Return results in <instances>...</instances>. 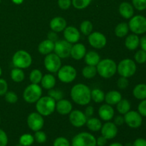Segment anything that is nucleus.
<instances>
[{"mask_svg":"<svg viewBox=\"0 0 146 146\" xmlns=\"http://www.w3.org/2000/svg\"><path fill=\"white\" fill-rule=\"evenodd\" d=\"M86 53V49L84 44H76L72 46L71 56L74 59L81 60L85 56Z\"/></svg>","mask_w":146,"mask_h":146,"instance_id":"21","label":"nucleus"},{"mask_svg":"<svg viewBox=\"0 0 146 146\" xmlns=\"http://www.w3.org/2000/svg\"><path fill=\"white\" fill-rule=\"evenodd\" d=\"M125 122V120H124V117L121 116V115H118V116L115 117V118L114 119V124L117 126H120V125H122Z\"/></svg>","mask_w":146,"mask_h":146,"instance_id":"52","label":"nucleus"},{"mask_svg":"<svg viewBox=\"0 0 146 146\" xmlns=\"http://www.w3.org/2000/svg\"><path fill=\"white\" fill-rule=\"evenodd\" d=\"M131 109V104L127 99H121L117 104V110L121 114H125Z\"/></svg>","mask_w":146,"mask_h":146,"instance_id":"33","label":"nucleus"},{"mask_svg":"<svg viewBox=\"0 0 146 146\" xmlns=\"http://www.w3.org/2000/svg\"><path fill=\"white\" fill-rule=\"evenodd\" d=\"M36 108L37 112L41 115L48 116L56 109V101L50 96H44L36 101Z\"/></svg>","mask_w":146,"mask_h":146,"instance_id":"3","label":"nucleus"},{"mask_svg":"<svg viewBox=\"0 0 146 146\" xmlns=\"http://www.w3.org/2000/svg\"><path fill=\"white\" fill-rule=\"evenodd\" d=\"M1 74H2V70H1V68L0 67V76H1Z\"/></svg>","mask_w":146,"mask_h":146,"instance_id":"59","label":"nucleus"},{"mask_svg":"<svg viewBox=\"0 0 146 146\" xmlns=\"http://www.w3.org/2000/svg\"><path fill=\"white\" fill-rule=\"evenodd\" d=\"M133 96L139 100H144L146 98V84H138L133 91Z\"/></svg>","mask_w":146,"mask_h":146,"instance_id":"28","label":"nucleus"},{"mask_svg":"<svg viewBox=\"0 0 146 146\" xmlns=\"http://www.w3.org/2000/svg\"><path fill=\"white\" fill-rule=\"evenodd\" d=\"M140 44V39L136 34H130L125 41V45L128 49L133 51L138 48Z\"/></svg>","mask_w":146,"mask_h":146,"instance_id":"25","label":"nucleus"},{"mask_svg":"<svg viewBox=\"0 0 146 146\" xmlns=\"http://www.w3.org/2000/svg\"><path fill=\"white\" fill-rule=\"evenodd\" d=\"M107 141L108 140L105 137L101 135L96 139V145L97 146H105L107 143Z\"/></svg>","mask_w":146,"mask_h":146,"instance_id":"51","label":"nucleus"},{"mask_svg":"<svg viewBox=\"0 0 146 146\" xmlns=\"http://www.w3.org/2000/svg\"><path fill=\"white\" fill-rule=\"evenodd\" d=\"M97 73L104 78H110L115 75L117 71V65L115 61L110 58H106L97 64Z\"/></svg>","mask_w":146,"mask_h":146,"instance_id":"2","label":"nucleus"},{"mask_svg":"<svg viewBox=\"0 0 146 146\" xmlns=\"http://www.w3.org/2000/svg\"><path fill=\"white\" fill-rule=\"evenodd\" d=\"M88 42L91 44V46H93L95 48H104L106 46L107 42L106 38L105 36L101 32L98 31H95L94 33H91L88 35Z\"/></svg>","mask_w":146,"mask_h":146,"instance_id":"14","label":"nucleus"},{"mask_svg":"<svg viewBox=\"0 0 146 146\" xmlns=\"http://www.w3.org/2000/svg\"><path fill=\"white\" fill-rule=\"evenodd\" d=\"M125 146H133V144H131V143H126V145H125Z\"/></svg>","mask_w":146,"mask_h":146,"instance_id":"58","label":"nucleus"},{"mask_svg":"<svg viewBox=\"0 0 146 146\" xmlns=\"http://www.w3.org/2000/svg\"><path fill=\"white\" fill-rule=\"evenodd\" d=\"M94 113V108L93 106H88L85 110V115L86 116V118H90L93 115Z\"/></svg>","mask_w":146,"mask_h":146,"instance_id":"54","label":"nucleus"},{"mask_svg":"<svg viewBox=\"0 0 146 146\" xmlns=\"http://www.w3.org/2000/svg\"><path fill=\"white\" fill-rule=\"evenodd\" d=\"M139 44L141 45V48H142V50L146 51V35L144 36H143L142 38H141Z\"/></svg>","mask_w":146,"mask_h":146,"instance_id":"55","label":"nucleus"},{"mask_svg":"<svg viewBox=\"0 0 146 146\" xmlns=\"http://www.w3.org/2000/svg\"><path fill=\"white\" fill-rule=\"evenodd\" d=\"M124 120L127 125L132 128H139L142 125V117H141V114L136 111H128L125 114Z\"/></svg>","mask_w":146,"mask_h":146,"instance_id":"13","label":"nucleus"},{"mask_svg":"<svg viewBox=\"0 0 146 146\" xmlns=\"http://www.w3.org/2000/svg\"><path fill=\"white\" fill-rule=\"evenodd\" d=\"M69 121L74 127L80 128L85 125L87 121V118L82 111L75 110L73 111H71L70 113Z\"/></svg>","mask_w":146,"mask_h":146,"instance_id":"15","label":"nucleus"},{"mask_svg":"<svg viewBox=\"0 0 146 146\" xmlns=\"http://www.w3.org/2000/svg\"><path fill=\"white\" fill-rule=\"evenodd\" d=\"M97 74L96 67L95 66H86L82 70V74L86 78H93L96 76Z\"/></svg>","mask_w":146,"mask_h":146,"instance_id":"34","label":"nucleus"},{"mask_svg":"<svg viewBox=\"0 0 146 146\" xmlns=\"http://www.w3.org/2000/svg\"><path fill=\"white\" fill-rule=\"evenodd\" d=\"M86 124L88 129L91 131H94V132H97V131H100L101 129V127H102L101 121L96 118H88V119H87Z\"/></svg>","mask_w":146,"mask_h":146,"instance_id":"29","label":"nucleus"},{"mask_svg":"<svg viewBox=\"0 0 146 146\" xmlns=\"http://www.w3.org/2000/svg\"><path fill=\"white\" fill-rule=\"evenodd\" d=\"M42 73L38 69H34L29 75V79L32 84H38L42 79Z\"/></svg>","mask_w":146,"mask_h":146,"instance_id":"37","label":"nucleus"},{"mask_svg":"<svg viewBox=\"0 0 146 146\" xmlns=\"http://www.w3.org/2000/svg\"><path fill=\"white\" fill-rule=\"evenodd\" d=\"M64 36L65 39L71 44H75L80 39V33L78 30L74 27H66L64 31Z\"/></svg>","mask_w":146,"mask_h":146,"instance_id":"17","label":"nucleus"},{"mask_svg":"<svg viewBox=\"0 0 146 146\" xmlns=\"http://www.w3.org/2000/svg\"><path fill=\"white\" fill-rule=\"evenodd\" d=\"M41 94L42 90L41 87L38 84H32L25 88L23 94V97L26 102L29 104H34L41 98Z\"/></svg>","mask_w":146,"mask_h":146,"instance_id":"6","label":"nucleus"},{"mask_svg":"<svg viewBox=\"0 0 146 146\" xmlns=\"http://www.w3.org/2000/svg\"><path fill=\"white\" fill-rule=\"evenodd\" d=\"M11 78L14 82L19 83L21 82L25 78L24 71H22L21 68H13L11 71Z\"/></svg>","mask_w":146,"mask_h":146,"instance_id":"31","label":"nucleus"},{"mask_svg":"<svg viewBox=\"0 0 146 146\" xmlns=\"http://www.w3.org/2000/svg\"><path fill=\"white\" fill-rule=\"evenodd\" d=\"M41 82L43 88L49 90L55 86L56 78L51 74H46V75H44V76L42 77Z\"/></svg>","mask_w":146,"mask_h":146,"instance_id":"27","label":"nucleus"},{"mask_svg":"<svg viewBox=\"0 0 146 146\" xmlns=\"http://www.w3.org/2000/svg\"><path fill=\"white\" fill-rule=\"evenodd\" d=\"M5 100L7 103L9 104H15L18 101V96L13 91H7L4 95Z\"/></svg>","mask_w":146,"mask_h":146,"instance_id":"42","label":"nucleus"},{"mask_svg":"<svg viewBox=\"0 0 146 146\" xmlns=\"http://www.w3.org/2000/svg\"><path fill=\"white\" fill-rule=\"evenodd\" d=\"M85 61L87 65L89 66H97V64L101 61L99 54L94 51H91L86 54Z\"/></svg>","mask_w":146,"mask_h":146,"instance_id":"26","label":"nucleus"},{"mask_svg":"<svg viewBox=\"0 0 146 146\" xmlns=\"http://www.w3.org/2000/svg\"><path fill=\"white\" fill-rule=\"evenodd\" d=\"M128 27L135 34H142L146 32V18L143 16H134L130 20Z\"/></svg>","mask_w":146,"mask_h":146,"instance_id":"8","label":"nucleus"},{"mask_svg":"<svg viewBox=\"0 0 146 146\" xmlns=\"http://www.w3.org/2000/svg\"><path fill=\"white\" fill-rule=\"evenodd\" d=\"M91 91L87 86L78 84L71 88V97L73 101L78 105H87L91 100Z\"/></svg>","mask_w":146,"mask_h":146,"instance_id":"1","label":"nucleus"},{"mask_svg":"<svg viewBox=\"0 0 146 146\" xmlns=\"http://www.w3.org/2000/svg\"><path fill=\"white\" fill-rule=\"evenodd\" d=\"M80 30L81 33L86 36H88L93 30V25L91 22L88 20L84 21L80 25Z\"/></svg>","mask_w":146,"mask_h":146,"instance_id":"36","label":"nucleus"},{"mask_svg":"<svg viewBox=\"0 0 146 146\" xmlns=\"http://www.w3.org/2000/svg\"><path fill=\"white\" fill-rule=\"evenodd\" d=\"M66 21L64 18L60 17H54L50 21V27L51 30L55 32H61L64 31L66 27Z\"/></svg>","mask_w":146,"mask_h":146,"instance_id":"20","label":"nucleus"},{"mask_svg":"<svg viewBox=\"0 0 146 146\" xmlns=\"http://www.w3.org/2000/svg\"><path fill=\"white\" fill-rule=\"evenodd\" d=\"M72 1L71 0H58V4L60 9L63 10H66L71 7Z\"/></svg>","mask_w":146,"mask_h":146,"instance_id":"47","label":"nucleus"},{"mask_svg":"<svg viewBox=\"0 0 146 146\" xmlns=\"http://www.w3.org/2000/svg\"><path fill=\"white\" fill-rule=\"evenodd\" d=\"M44 66L48 71L56 73L61 66V58L56 54H48L44 59Z\"/></svg>","mask_w":146,"mask_h":146,"instance_id":"10","label":"nucleus"},{"mask_svg":"<svg viewBox=\"0 0 146 146\" xmlns=\"http://www.w3.org/2000/svg\"><path fill=\"white\" fill-rule=\"evenodd\" d=\"M1 0H0V3H1Z\"/></svg>","mask_w":146,"mask_h":146,"instance_id":"62","label":"nucleus"},{"mask_svg":"<svg viewBox=\"0 0 146 146\" xmlns=\"http://www.w3.org/2000/svg\"><path fill=\"white\" fill-rule=\"evenodd\" d=\"M101 135L107 140H111L118 134V128L114 123L107 122L101 127Z\"/></svg>","mask_w":146,"mask_h":146,"instance_id":"16","label":"nucleus"},{"mask_svg":"<svg viewBox=\"0 0 146 146\" xmlns=\"http://www.w3.org/2000/svg\"><path fill=\"white\" fill-rule=\"evenodd\" d=\"M117 71L120 76L125 78H129L134 75L136 71V65L133 60L126 58L123 59L118 64Z\"/></svg>","mask_w":146,"mask_h":146,"instance_id":"7","label":"nucleus"},{"mask_svg":"<svg viewBox=\"0 0 146 146\" xmlns=\"http://www.w3.org/2000/svg\"><path fill=\"white\" fill-rule=\"evenodd\" d=\"M91 97L94 102L98 104L103 102L105 100V94L98 88H95L91 91Z\"/></svg>","mask_w":146,"mask_h":146,"instance_id":"32","label":"nucleus"},{"mask_svg":"<svg viewBox=\"0 0 146 146\" xmlns=\"http://www.w3.org/2000/svg\"><path fill=\"white\" fill-rule=\"evenodd\" d=\"M34 142V138L31 134H23L19 138V144L21 146H31Z\"/></svg>","mask_w":146,"mask_h":146,"instance_id":"35","label":"nucleus"},{"mask_svg":"<svg viewBox=\"0 0 146 146\" xmlns=\"http://www.w3.org/2000/svg\"><path fill=\"white\" fill-rule=\"evenodd\" d=\"M0 123H1V118H0Z\"/></svg>","mask_w":146,"mask_h":146,"instance_id":"61","label":"nucleus"},{"mask_svg":"<svg viewBox=\"0 0 146 146\" xmlns=\"http://www.w3.org/2000/svg\"><path fill=\"white\" fill-rule=\"evenodd\" d=\"M34 141H36L38 143H44L47 140V136L44 132L41 131H36L34 135Z\"/></svg>","mask_w":146,"mask_h":146,"instance_id":"40","label":"nucleus"},{"mask_svg":"<svg viewBox=\"0 0 146 146\" xmlns=\"http://www.w3.org/2000/svg\"><path fill=\"white\" fill-rule=\"evenodd\" d=\"M128 31H129L128 24H127L125 22L120 23L115 27V34L118 37L122 38V37H124L128 34Z\"/></svg>","mask_w":146,"mask_h":146,"instance_id":"30","label":"nucleus"},{"mask_svg":"<svg viewBox=\"0 0 146 146\" xmlns=\"http://www.w3.org/2000/svg\"><path fill=\"white\" fill-rule=\"evenodd\" d=\"M108 146H123V145L121 143H120L115 142V143H113L110 144Z\"/></svg>","mask_w":146,"mask_h":146,"instance_id":"57","label":"nucleus"},{"mask_svg":"<svg viewBox=\"0 0 146 146\" xmlns=\"http://www.w3.org/2000/svg\"><path fill=\"white\" fill-rule=\"evenodd\" d=\"M48 96H50L51 98H52L53 99H54L55 101H60V100L63 99V97H64V93L63 91H60L59 89H49L48 91Z\"/></svg>","mask_w":146,"mask_h":146,"instance_id":"39","label":"nucleus"},{"mask_svg":"<svg viewBox=\"0 0 146 146\" xmlns=\"http://www.w3.org/2000/svg\"><path fill=\"white\" fill-rule=\"evenodd\" d=\"M76 77V70L70 65H66L58 71V78L64 83H71Z\"/></svg>","mask_w":146,"mask_h":146,"instance_id":"11","label":"nucleus"},{"mask_svg":"<svg viewBox=\"0 0 146 146\" xmlns=\"http://www.w3.org/2000/svg\"><path fill=\"white\" fill-rule=\"evenodd\" d=\"M11 1H12V2L14 3V4L19 5V4H22L23 1H24V0H11Z\"/></svg>","mask_w":146,"mask_h":146,"instance_id":"56","label":"nucleus"},{"mask_svg":"<svg viewBox=\"0 0 146 146\" xmlns=\"http://www.w3.org/2000/svg\"><path fill=\"white\" fill-rule=\"evenodd\" d=\"M72 4L77 9H84L86 8L91 2V0H72Z\"/></svg>","mask_w":146,"mask_h":146,"instance_id":"38","label":"nucleus"},{"mask_svg":"<svg viewBox=\"0 0 146 146\" xmlns=\"http://www.w3.org/2000/svg\"><path fill=\"white\" fill-rule=\"evenodd\" d=\"M8 90V84L7 82L3 78H0V96L5 95Z\"/></svg>","mask_w":146,"mask_h":146,"instance_id":"46","label":"nucleus"},{"mask_svg":"<svg viewBox=\"0 0 146 146\" xmlns=\"http://www.w3.org/2000/svg\"><path fill=\"white\" fill-rule=\"evenodd\" d=\"M128 84H129V81L125 77L121 76L117 81V86L121 90L125 89L128 86Z\"/></svg>","mask_w":146,"mask_h":146,"instance_id":"45","label":"nucleus"},{"mask_svg":"<svg viewBox=\"0 0 146 146\" xmlns=\"http://www.w3.org/2000/svg\"><path fill=\"white\" fill-rule=\"evenodd\" d=\"M57 112L61 115H67L72 111V104L68 100L61 99L56 104Z\"/></svg>","mask_w":146,"mask_h":146,"instance_id":"19","label":"nucleus"},{"mask_svg":"<svg viewBox=\"0 0 146 146\" xmlns=\"http://www.w3.org/2000/svg\"><path fill=\"white\" fill-rule=\"evenodd\" d=\"M122 99L121 93L117 91H111L105 95V101L108 105H115Z\"/></svg>","mask_w":146,"mask_h":146,"instance_id":"24","label":"nucleus"},{"mask_svg":"<svg viewBox=\"0 0 146 146\" xmlns=\"http://www.w3.org/2000/svg\"><path fill=\"white\" fill-rule=\"evenodd\" d=\"M138 112L143 116L146 117V100L144 99L138 105Z\"/></svg>","mask_w":146,"mask_h":146,"instance_id":"49","label":"nucleus"},{"mask_svg":"<svg viewBox=\"0 0 146 146\" xmlns=\"http://www.w3.org/2000/svg\"><path fill=\"white\" fill-rule=\"evenodd\" d=\"M8 144V136L5 131L0 128V146H7Z\"/></svg>","mask_w":146,"mask_h":146,"instance_id":"48","label":"nucleus"},{"mask_svg":"<svg viewBox=\"0 0 146 146\" xmlns=\"http://www.w3.org/2000/svg\"><path fill=\"white\" fill-rule=\"evenodd\" d=\"M71 48L72 44L66 40H58L55 42L54 51H55V54L61 58H66L71 56Z\"/></svg>","mask_w":146,"mask_h":146,"instance_id":"9","label":"nucleus"},{"mask_svg":"<svg viewBox=\"0 0 146 146\" xmlns=\"http://www.w3.org/2000/svg\"><path fill=\"white\" fill-rule=\"evenodd\" d=\"M27 124L31 131H38L43 128L44 125V120L42 115L38 112H33L29 115L27 118Z\"/></svg>","mask_w":146,"mask_h":146,"instance_id":"12","label":"nucleus"},{"mask_svg":"<svg viewBox=\"0 0 146 146\" xmlns=\"http://www.w3.org/2000/svg\"><path fill=\"white\" fill-rule=\"evenodd\" d=\"M120 14L125 19H131L132 18L134 14L133 7L131 5L130 3L124 1L122 2L119 6L118 9Z\"/></svg>","mask_w":146,"mask_h":146,"instance_id":"22","label":"nucleus"},{"mask_svg":"<svg viewBox=\"0 0 146 146\" xmlns=\"http://www.w3.org/2000/svg\"><path fill=\"white\" fill-rule=\"evenodd\" d=\"M135 60L138 64H144L146 62V51L139 50L135 54Z\"/></svg>","mask_w":146,"mask_h":146,"instance_id":"41","label":"nucleus"},{"mask_svg":"<svg viewBox=\"0 0 146 146\" xmlns=\"http://www.w3.org/2000/svg\"><path fill=\"white\" fill-rule=\"evenodd\" d=\"M71 146H97L96 138L89 133H80L73 138Z\"/></svg>","mask_w":146,"mask_h":146,"instance_id":"5","label":"nucleus"},{"mask_svg":"<svg viewBox=\"0 0 146 146\" xmlns=\"http://www.w3.org/2000/svg\"><path fill=\"white\" fill-rule=\"evenodd\" d=\"M53 146H71V144L67 138L64 137H58L54 140Z\"/></svg>","mask_w":146,"mask_h":146,"instance_id":"43","label":"nucleus"},{"mask_svg":"<svg viewBox=\"0 0 146 146\" xmlns=\"http://www.w3.org/2000/svg\"><path fill=\"white\" fill-rule=\"evenodd\" d=\"M54 46H55V43L50 41L49 39L44 40L39 44L38 50L43 55H47L48 54H51L54 51Z\"/></svg>","mask_w":146,"mask_h":146,"instance_id":"23","label":"nucleus"},{"mask_svg":"<svg viewBox=\"0 0 146 146\" xmlns=\"http://www.w3.org/2000/svg\"><path fill=\"white\" fill-rule=\"evenodd\" d=\"M12 62L14 66L19 68H27L31 65L32 58L27 51L19 50L14 54L12 57Z\"/></svg>","mask_w":146,"mask_h":146,"instance_id":"4","label":"nucleus"},{"mask_svg":"<svg viewBox=\"0 0 146 146\" xmlns=\"http://www.w3.org/2000/svg\"><path fill=\"white\" fill-rule=\"evenodd\" d=\"M17 146H21V145H20V144H19H19H18V145H17Z\"/></svg>","mask_w":146,"mask_h":146,"instance_id":"60","label":"nucleus"},{"mask_svg":"<svg viewBox=\"0 0 146 146\" xmlns=\"http://www.w3.org/2000/svg\"><path fill=\"white\" fill-rule=\"evenodd\" d=\"M133 5L138 11H143L146 9V0H132Z\"/></svg>","mask_w":146,"mask_h":146,"instance_id":"44","label":"nucleus"},{"mask_svg":"<svg viewBox=\"0 0 146 146\" xmlns=\"http://www.w3.org/2000/svg\"><path fill=\"white\" fill-rule=\"evenodd\" d=\"M98 115L104 121H111L114 115V110L111 105L104 104L98 109Z\"/></svg>","mask_w":146,"mask_h":146,"instance_id":"18","label":"nucleus"},{"mask_svg":"<svg viewBox=\"0 0 146 146\" xmlns=\"http://www.w3.org/2000/svg\"><path fill=\"white\" fill-rule=\"evenodd\" d=\"M47 37H48V39H49L50 41H53V42H56L58 40V36L57 35L55 31H50L48 32V35H47Z\"/></svg>","mask_w":146,"mask_h":146,"instance_id":"50","label":"nucleus"},{"mask_svg":"<svg viewBox=\"0 0 146 146\" xmlns=\"http://www.w3.org/2000/svg\"><path fill=\"white\" fill-rule=\"evenodd\" d=\"M133 146H146V140L144 138H138L134 141Z\"/></svg>","mask_w":146,"mask_h":146,"instance_id":"53","label":"nucleus"}]
</instances>
